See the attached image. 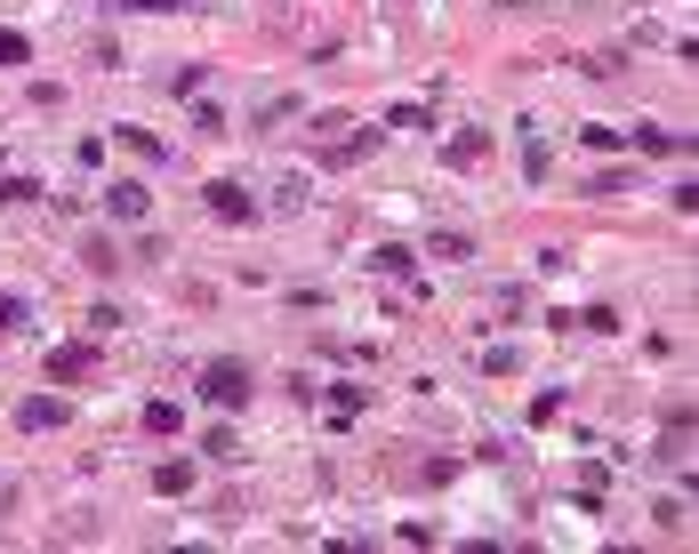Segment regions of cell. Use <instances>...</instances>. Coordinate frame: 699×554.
I'll use <instances>...</instances> for the list:
<instances>
[{
	"label": "cell",
	"instance_id": "obj_1",
	"mask_svg": "<svg viewBox=\"0 0 699 554\" xmlns=\"http://www.w3.org/2000/svg\"><path fill=\"white\" fill-rule=\"evenodd\" d=\"M202 402H210V410H250V402H257V377H250V362H233V354L202 362Z\"/></svg>",
	"mask_w": 699,
	"mask_h": 554
},
{
	"label": "cell",
	"instance_id": "obj_2",
	"mask_svg": "<svg viewBox=\"0 0 699 554\" xmlns=\"http://www.w3.org/2000/svg\"><path fill=\"white\" fill-rule=\"evenodd\" d=\"M202 210H210L217 225H257V218H265V210H257V193H250V185H233V178L202 185Z\"/></svg>",
	"mask_w": 699,
	"mask_h": 554
},
{
	"label": "cell",
	"instance_id": "obj_3",
	"mask_svg": "<svg viewBox=\"0 0 699 554\" xmlns=\"http://www.w3.org/2000/svg\"><path fill=\"white\" fill-rule=\"evenodd\" d=\"M41 377H49V386H89V377H97V345H89V338H81V345H49Z\"/></svg>",
	"mask_w": 699,
	"mask_h": 554
},
{
	"label": "cell",
	"instance_id": "obj_4",
	"mask_svg": "<svg viewBox=\"0 0 699 554\" xmlns=\"http://www.w3.org/2000/svg\"><path fill=\"white\" fill-rule=\"evenodd\" d=\"M17 426L24 434H57V426H73V402H64V394H24L17 402Z\"/></svg>",
	"mask_w": 699,
	"mask_h": 554
},
{
	"label": "cell",
	"instance_id": "obj_5",
	"mask_svg": "<svg viewBox=\"0 0 699 554\" xmlns=\"http://www.w3.org/2000/svg\"><path fill=\"white\" fill-rule=\"evenodd\" d=\"M97 201H105V218H113V225H145V218H153V193H145L138 178H121V185H105V193H97Z\"/></svg>",
	"mask_w": 699,
	"mask_h": 554
},
{
	"label": "cell",
	"instance_id": "obj_6",
	"mask_svg": "<svg viewBox=\"0 0 699 554\" xmlns=\"http://www.w3.org/2000/svg\"><path fill=\"white\" fill-rule=\"evenodd\" d=\"M378 137H386V129H346L338 145H322V169H354V161H371V153H378Z\"/></svg>",
	"mask_w": 699,
	"mask_h": 554
},
{
	"label": "cell",
	"instance_id": "obj_7",
	"mask_svg": "<svg viewBox=\"0 0 699 554\" xmlns=\"http://www.w3.org/2000/svg\"><path fill=\"white\" fill-rule=\"evenodd\" d=\"M113 145H129L138 161H170V137H153V129H138V121H121V129H105Z\"/></svg>",
	"mask_w": 699,
	"mask_h": 554
},
{
	"label": "cell",
	"instance_id": "obj_8",
	"mask_svg": "<svg viewBox=\"0 0 699 554\" xmlns=\"http://www.w3.org/2000/svg\"><path fill=\"white\" fill-rule=\"evenodd\" d=\"M193 482H202V466H193V459H161V466H153V491H161V498H185Z\"/></svg>",
	"mask_w": 699,
	"mask_h": 554
},
{
	"label": "cell",
	"instance_id": "obj_9",
	"mask_svg": "<svg viewBox=\"0 0 699 554\" xmlns=\"http://www.w3.org/2000/svg\"><path fill=\"white\" fill-rule=\"evenodd\" d=\"M627 145H636L644 161H668V153H683V137H668L659 121H644V129H627Z\"/></svg>",
	"mask_w": 699,
	"mask_h": 554
},
{
	"label": "cell",
	"instance_id": "obj_10",
	"mask_svg": "<svg viewBox=\"0 0 699 554\" xmlns=\"http://www.w3.org/2000/svg\"><path fill=\"white\" fill-rule=\"evenodd\" d=\"M371 273H386V282H411V273H418V250L386 241V250H371Z\"/></svg>",
	"mask_w": 699,
	"mask_h": 554
},
{
	"label": "cell",
	"instance_id": "obj_11",
	"mask_svg": "<svg viewBox=\"0 0 699 554\" xmlns=\"http://www.w3.org/2000/svg\"><path fill=\"white\" fill-rule=\"evenodd\" d=\"M426 258H443V265H466V258H475V241H466L458 225H443V233H426Z\"/></svg>",
	"mask_w": 699,
	"mask_h": 554
},
{
	"label": "cell",
	"instance_id": "obj_12",
	"mask_svg": "<svg viewBox=\"0 0 699 554\" xmlns=\"http://www.w3.org/2000/svg\"><path fill=\"white\" fill-rule=\"evenodd\" d=\"M483 153H490V145H483V129H458L450 145H443V161H450V169H475Z\"/></svg>",
	"mask_w": 699,
	"mask_h": 554
},
{
	"label": "cell",
	"instance_id": "obj_13",
	"mask_svg": "<svg viewBox=\"0 0 699 554\" xmlns=\"http://www.w3.org/2000/svg\"><path fill=\"white\" fill-rule=\"evenodd\" d=\"M113 17H185L193 0H105Z\"/></svg>",
	"mask_w": 699,
	"mask_h": 554
},
{
	"label": "cell",
	"instance_id": "obj_14",
	"mask_svg": "<svg viewBox=\"0 0 699 554\" xmlns=\"http://www.w3.org/2000/svg\"><path fill=\"white\" fill-rule=\"evenodd\" d=\"M24 322H32V305H24L17 290H0V345H9V338H24Z\"/></svg>",
	"mask_w": 699,
	"mask_h": 554
},
{
	"label": "cell",
	"instance_id": "obj_15",
	"mask_svg": "<svg viewBox=\"0 0 699 554\" xmlns=\"http://www.w3.org/2000/svg\"><path fill=\"white\" fill-rule=\"evenodd\" d=\"M579 145H587V153H619V145H627V129H611V121H587V129H579Z\"/></svg>",
	"mask_w": 699,
	"mask_h": 554
},
{
	"label": "cell",
	"instance_id": "obj_16",
	"mask_svg": "<svg viewBox=\"0 0 699 554\" xmlns=\"http://www.w3.org/2000/svg\"><path fill=\"white\" fill-rule=\"evenodd\" d=\"M178 426H185L178 402H145V434H178Z\"/></svg>",
	"mask_w": 699,
	"mask_h": 554
},
{
	"label": "cell",
	"instance_id": "obj_17",
	"mask_svg": "<svg viewBox=\"0 0 699 554\" xmlns=\"http://www.w3.org/2000/svg\"><path fill=\"white\" fill-rule=\"evenodd\" d=\"M571 330H587V338H611V330H619V314H611V305H587V314H571Z\"/></svg>",
	"mask_w": 699,
	"mask_h": 554
},
{
	"label": "cell",
	"instance_id": "obj_18",
	"mask_svg": "<svg viewBox=\"0 0 699 554\" xmlns=\"http://www.w3.org/2000/svg\"><path fill=\"white\" fill-rule=\"evenodd\" d=\"M0 64H9V73H17V64H32V41H24V32H9V24H0Z\"/></svg>",
	"mask_w": 699,
	"mask_h": 554
},
{
	"label": "cell",
	"instance_id": "obj_19",
	"mask_svg": "<svg viewBox=\"0 0 699 554\" xmlns=\"http://www.w3.org/2000/svg\"><path fill=\"white\" fill-rule=\"evenodd\" d=\"M362 402H371V394H362V386H330V419H338V426H346V419H354V410H362Z\"/></svg>",
	"mask_w": 699,
	"mask_h": 554
},
{
	"label": "cell",
	"instance_id": "obj_20",
	"mask_svg": "<svg viewBox=\"0 0 699 554\" xmlns=\"http://www.w3.org/2000/svg\"><path fill=\"white\" fill-rule=\"evenodd\" d=\"M386 129H435V105H394Z\"/></svg>",
	"mask_w": 699,
	"mask_h": 554
},
{
	"label": "cell",
	"instance_id": "obj_21",
	"mask_svg": "<svg viewBox=\"0 0 699 554\" xmlns=\"http://www.w3.org/2000/svg\"><path fill=\"white\" fill-rule=\"evenodd\" d=\"M170 89H178L185 105H193V97H202V64H178V73H170Z\"/></svg>",
	"mask_w": 699,
	"mask_h": 554
},
{
	"label": "cell",
	"instance_id": "obj_22",
	"mask_svg": "<svg viewBox=\"0 0 699 554\" xmlns=\"http://www.w3.org/2000/svg\"><path fill=\"white\" fill-rule=\"evenodd\" d=\"M515 362H523L515 345H490V354H483V370H490V377H515Z\"/></svg>",
	"mask_w": 699,
	"mask_h": 554
},
{
	"label": "cell",
	"instance_id": "obj_23",
	"mask_svg": "<svg viewBox=\"0 0 699 554\" xmlns=\"http://www.w3.org/2000/svg\"><path fill=\"white\" fill-rule=\"evenodd\" d=\"M627 185H636V178H627V169H604V178H595L587 193H595V201H611V193H627Z\"/></svg>",
	"mask_w": 699,
	"mask_h": 554
},
{
	"label": "cell",
	"instance_id": "obj_24",
	"mask_svg": "<svg viewBox=\"0 0 699 554\" xmlns=\"http://www.w3.org/2000/svg\"><path fill=\"white\" fill-rule=\"evenodd\" d=\"M193 129H202V137H217V129H225V113L210 105V97H193Z\"/></svg>",
	"mask_w": 699,
	"mask_h": 554
},
{
	"label": "cell",
	"instance_id": "obj_25",
	"mask_svg": "<svg viewBox=\"0 0 699 554\" xmlns=\"http://www.w3.org/2000/svg\"><path fill=\"white\" fill-rule=\"evenodd\" d=\"M290 113H297V97H274V105H257V129H282Z\"/></svg>",
	"mask_w": 699,
	"mask_h": 554
},
{
	"label": "cell",
	"instance_id": "obj_26",
	"mask_svg": "<svg viewBox=\"0 0 699 554\" xmlns=\"http://www.w3.org/2000/svg\"><path fill=\"white\" fill-rule=\"evenodd\" d=\"M0 201H41V185L32 178H0Z\"/></svg>",
	"mask_w": 699,
	"mask_h": 554
}]
</instances>
